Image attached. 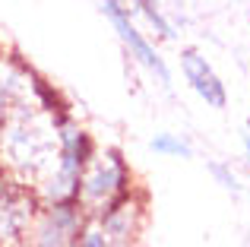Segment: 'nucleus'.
I'll return each instance as SVG.
<instances>
[{
	"label": "nucleus",
	"mask_w": 250,
	"mask_h": 247,
	"mask_svg": "<svg viewBox=\"0 0 250 247\" xmlns=\"http://www.w3.org/2000/svg\"><path fill=\"white\" fill-rule=\"evenodd\" d=\"M57 118L32 105L0 121V168L35 187L57 155Z\"/></svg>",
	"instance_id": "1"
},
{
	"label": "nucleus",
	"mask_w": 250,
	"mask_h": 247,
	"mask_svg": "<svg viewBox=\"0 0 250 247\" xmlns=\"http://www.w3.org/2000/svg\"><path fill=\"white\" fill-rule=\"evenodd\" d=\"M95 149H98L95 136L73 118V111L61 114L57 118V155L32 187L38 200L42 203H63V200L80 197V178L89 159L95 155Z\"/></svg>",
	"instance_id": "2"
},
{
	"label": "nucleus",
	"mask_w": 250,
	"mask_h": 247,
	"mask_svg": "<svg viewBox=\"0 0 250 247\" xmlns=\"http://www.w3.org/2000/svg\"><path fill=\"white\" fill-rule=\"evenodd\" d=\"M95 3H98V10H102V16L111 22V29H114L117 41L124 44V51H127L130 61H133L149 80H155V86L171 89L174 73H171L168 61L162 57V51L155 48V41L140 29V19L133 16V10L127 6V0H95Z\"/></svg>",
	"instance_id": "3"
},
{
	"label": "nucleus",
	"mask_w": 250,
	"mask_h": 247,
	"mask_svg": "<svg viewBox=\"0 0 250 247\" xmlns=\"http://www.w3.org/2000/svg\"><path fill=\"white\" fill-rule=\"evenodd\" d=\"M136 190V174L130 168L127 155L117 146H98L89 159L83 178H80V203L85 212H98L102 206L114 203L117 197Z\"/></svg>",
	"instance_id": "4"
},
{
	"label": "nucleus",
	"mask_w": 250,
	"mask_h": 247,
	"mask_svg": "<svg viewBox=\"0 0 250 247\" xmlns=\"http://www.w3.org/2000/svg\"><path fill=\"white\" fill-rule=\"evenodd\" d=\"M42 200L25 181L0 168V247H25Z\"/></svg>",
	"instance_id": "5"
},
{
	"label": "nucleus",
	"mask_w": 250,
	"mask_h": 247,
	"mask_svg": "<svg viewBox=\"0 0 250 247\" xmlns=\"http://www.w3.org/2000/svg\"><path fill=\"white\" fill-rule=\"evenodd\" d=\"M85 219H89V212L80 200L42 203V209L32 219L25 247H76Z\"/></svg>",
	"instance_id": "6"
},
{
	"label": "nucleus",
	"mask_w": 250,
	"mask_h": 247,
	"mask_svg": "<svg viewBox=\"0 0 250 247\" xmlns=\"http://www.w3.org/2000/svg\"><path fill=\"white\" fill-rule=\"evenodd\" d=\"M177 67H181V76L187 82V89L212 111H225L228 108V86L219 76V70L212 67L206 54L200 48H181V57H177Z\"/></svg>",
	"instance_id": "7"
},
{
	"label": "nucleus",
	"mask_w": 250,
	"mask_h": 247,
	"mask_svg": "<svg viewBox=\"0 0 250 247\" xmlns=\"http://www.w3.org/2000/svg\"><path fill=\"white\" fill-rule=\"evenodd\" d=\"M127 6L159 41H177V25L168 16V0H127Z\"/></svg>",
	"instance_id": "8"
},
{
	"label": "nucleus",
	"mask_w": 250,
	"mask_h": 247,
	"mask_svg": "<svg viewBox=\"0 0 250 247\" xmlns=\"http://www.w3.org/2000/svg\"><path fill=\"white\" fill-rule=\"evenodd\" d=\"M149 152L159 155V159H181V162L193 159V146L181 133H171V130H159L149 140Z\"/></svg>",
	"instance_id": "9"
},
{
	"label": "nucleus",
	"mask_w": 250,
	"mask_h": 247,
	"mask_svg": "<svg viewBox=\"0 0 250 247\" xmlns=\"http://www.w3.org/2000/svg\"><path fill=\"white\" fill-rule=\"evenodd\" d=\"M206 168H209V178L225 193H231V197H241V193H244V181H241L238 168H234L231 162H209Z\"/></svg>",
	"instance_id": "10"
},
{
	"label": "nucleus",
	"mask_w": 250,
	"mask_h": 247,
	"mask_svg": "<svg viewBox=\"0 0 250 247\" xmlns=\"http://www.w3.org/2000/svg\"><path fill=\"white\" fill-rule=\"evenodd\" d=\"M241 149H244V159L250 165V121L244 124V133H241Z\"/></svg>",
	"instance_id": "11"
},
{
	"label": "nucleus",
	"mask_w": 250,
	"mask_h": 247,
	"mask_svg": "<svg viewBox=\"0 0 250 247\" xmlns=\"http://www.w3.org/2000/svg\"><path fill=\"white\" fill-rule=\"evenodd\" d=\"M0 57H3V44H0Z\"/></svg>",
	"instance_id": "12"
}]
</instances>
